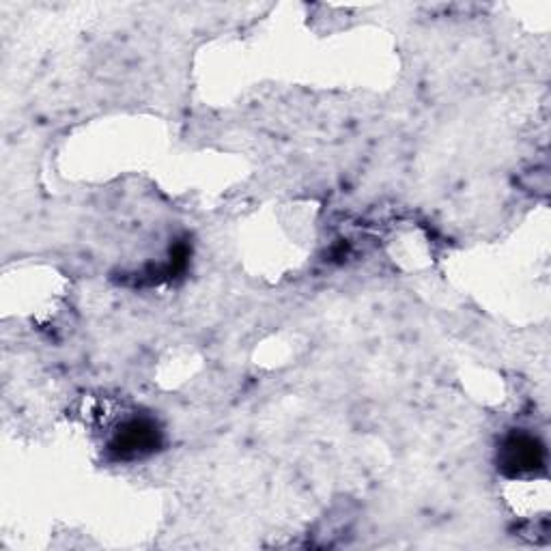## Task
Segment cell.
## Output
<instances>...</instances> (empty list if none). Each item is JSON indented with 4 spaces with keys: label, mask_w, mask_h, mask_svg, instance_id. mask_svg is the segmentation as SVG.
Masks as SVG:
<instances>
[{
    "label": "cell",
    "mask_w": 551,
    "mask_h": 551,
    "mask_svg": "<svg viewBox=\"0 0 551 551\" xmlns=\"http://www.w3.org/2000/svg\"><path fill=\"white\" fill-rule=\"evenodd\" d=\"M545 465V448L530 435H513L504 446V468L513 474L534 472Z\"/></svg>",
    "instance_id": "cell-1"
},
{
    "label": "cell",
    "mask_w": 551,
    "mask_h": 551,
    "mask_svg": "<svg viewBox=\"0 0 551 551\" xmlns=\"http://www.w3.org/2000/svg\"><path fill=\"white\" fill-rule=\"evenodd\" d=\"M158 446V429L147 420L127 422L123 433H119L115 448L121 457H140Z\"/></svg>",
    "instance_id": "cell-2"
}]
</instances>
